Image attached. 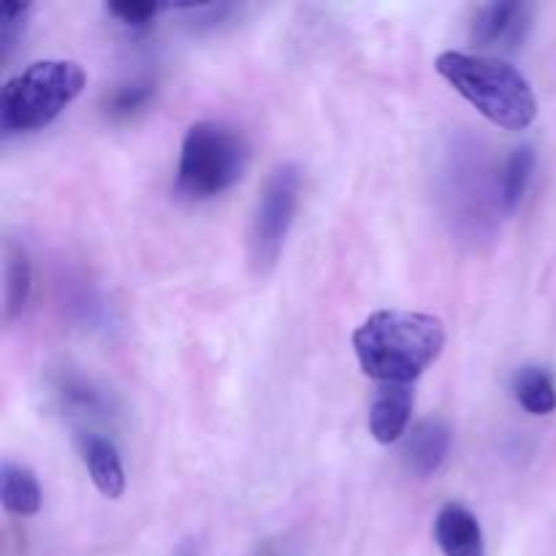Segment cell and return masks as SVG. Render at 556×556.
<instances>
[{"instance_id": "cell-1", "label": "cell", "mask_w": 556, "mask_h": 556, "mask_svg": "<svg viewBox=\"0 0 556 556\" xmlns=\"http://www.w3.org/2000/svg\"><path fill=\"white\" fill-rule=\"evenodd\" d=\"M445 348L443 320L429 313L380 309L353 331V351L367 378L410 386Z\"/></svg>"}, {"instance_id": "cell-2", "label": "cell", "mask_w": 556, "mask_h": 556, "mask_svg": "<svg viewBox=\"0 0 556 556\" xmlns=\"http://www.w3.org/2000/svg\"><path fill=\"white\" fill-rule=\"evenodd\" d=\"M438 74L478 109L489 123L505 130H525L538 117L532 85L516 65L470 52H443L434 60Z\"/></svg>"}, {"instance_id": "cell-3", "label": "cell", "mask_w": 556, "mask_h": 556, "mask_svg": "<svg viewBox=\"0 0 556 556\" xmlns=\"http://www.w3.org/2000/svg\"><path fill=\"white\" fill-rule=\"evenodd\" d=\"M87 85L76 60H36L5 79L0 90V130L3 136L33 134L58 119Z\"/></svg>"}, {"instance_id": "cell-4", "label": "cell", "mask_w": 556, "mask_h": 556, "mask_svg": "<svg viewBox=\"0 0 556 556\" xmlns=\"http://www.w3.org/2000/svg\"><path fill=\"white\" fill-rule=\"evenodd\" d=\"M250 144L228 123L204 119L190 125L179 150L177 190L193 201H206L231 190L244 177Z\"/></svg>"}, {"instance_id": "cell-5", "label": "cell", "mask_w": 556, "mask_h": 556, "mask_svg": "<svg viewBox=\"0 0 556 556\" xmlns=\"http://www.w3.org/2000/svg\"><path fill=\"white\" fill-rule=\"evenodd\" d=\"M299 188H302L299 168L282 163L269 174L261 190L253 226H250V261L258 271H269L286 248L288 231L296 217Z\"/></svg>"}, {"instance_id": "cell-6", "label": "cell", "mask_w": 556, "mask_h": 556, "mask_svg": "<svg viewBox=\"0 0 556 556\" xmlns=\"http://www.w3.org/2000/svg\"><path fill=\"white\" fill-rule=\"evenodd\" d=\"M532 20L535 9L525 0H494L481 5L470 25L472 47L514 52L530 36Z\"/></svg>"}, {"instance_id": "cell-7", "label": "cell", "mask_w": 556, "mask_h": 556, "mask_svg": "<svg viewBox=\"0 0 556 556\" xmlns=\"http://www.w3.org/2000/svg\"><path fill=\"white\" fill-rule=\"evenodd\" d=\"M413 416V389L402 383L378 386L375 400L369 405V434L380 445L400 443L407 438Z\"/></svg>"}, {"instance_id": "cell-8", "label": "cell", "mask_w": 556, "mask_h": 556, "mask_svg": "<svg viewBox=\"0 0 556 556\" xmlns=\"http://www.w3.org/2000/svg\"><path fill=\"white\" fill-rule=\"evenodd\" d=\"M434 543L443 556H483L486 543H483L481 521L476 519L470 508L459 503H448L440 508L434 519Z\"/></svg>"}, {"instance_id": "cell-9", "label": "cell", "mask_w": 556, "mask_h": 556, "mask_svg": "<svg viewBox=\"0 0 556 556\" xmlns=\"http://www.w3.org/2000/svg\"><path fill=\"white\" fill-rule=\"evenodd\" d=\"M451 451V429L440 418H427L416 424L413 432L405 438L402 445V459L405 467L416 478H429L443 467L445 456Z\"/></svg>"}, {"instance_id": "cell-10", "label": "cell", "mask_w": 556, "mask_h": 556, "mask_svg": "<svg viewBox=\"0 0 556 556\" xmlns=\"http://www.w3.org/2000/svg\"><path fill=\"white\" fill-rule=\"evenodd\" d=\"M79 445V456L85 462L87 472H90L92 483L98 492L109 500H119L125 494V470L123 459H119L117 448L112 440L101 438L96 432H79L76 438Z\"/></svg>"}, {"instance_id": "cell-11", "label": "cell", "mask_w": 556, "mask_h": 556, "mask_svg": "<svg viewBox=\"0 0 556 556\" xmlns=\"http://www.w3.org/2000/svg\"><path fill=\"white\" fill-rule=\"evenodd\" d=\"M0 500H3L5 514L20 516V519L36 516L43 505L36 476L25 465H16L11 459H3L0 465Z\"/></svg>"}, {"instance_id": "cell-12", "label": "cell", "mask_w": 556, "mask_h": 556, "mask_svg": "<svg viewBox=\"0 0 556 556\" xmlns=\"http://www.w3.org/2000/svg\"><path fill=\"white\" fill-rule=\"evenodd\" d=\"M3 318L14 320L25 313L33 291V269L25 248L20 244H5V264H3Z\"/></svg>"}, {"instance_id": "cell-13", "label": "cell", "mask_w": 556, "mask_h": 556, "mask_svg": "<svg viewBox=\"0 0 556 556\" xmlns=\"http://www.w3.org/2000/svg\"><path fill=\"white\" fill-rule=\"evenodd\" d=\"M532 174H535V147L532 144L514 147L508 161H505L503 172H500V182H497V199L505 212H514L516 206L525 201L527 188H530L532 182Z\"/></svg>"}, {"instance_id": "cell-14", "label": "cell", "mask_w": 556, "mask_h": 556, "mask_svg": "<svg viewBox=\"0 0 556 556\" xmlns=\"http://www.w3.org/2000/svg\"><path fill=\"white\" fill-rule=\"evenodd\" d=\"M514 396L530 416H552L556 410V383L543 367H521L514 375Z\"/></svg>"}, {"instance_id": "cell-15", "label": "cell", "mask_w": 556, "mask_h": 556, "mask_svg": "<svg viewBox=\"0 0 556 556\" xmlns=\"http://www.w3.org/2000/svg\"><path fill=\"white\" fill-rule=\"evenodd\" d=\"M155 98V85L152 81H128V85L117 87L112 96L106 98V114L112 119H128L134 114H139L141 109H147V103Z\"/></svg>"}, {"instance_id": "cell-16", "label": "cell", "mask_w": 556, "mask_h": 556, "mask_svg": "<svg viewBox=\"0 0 556 556\" xmlns=\"http://www.w3.org/2000/svg\"><path fill=\"white\" fill-rule=\"evenodd\" d=\"M27 14H30V3H3L0 5V58H9L14 49L16 38L25 30Z\"/></svg>"}, {"instance_id": "cell-17", "label": "cell", "mask_w": 556, "mask_h": 556, "mask_svg": "<svg viewBox=\"0 0 556 556\" xmlns=\"http://www.w3.org/2000/svg\"><path fill=\"white\" fill-rule=\"evenodd\" d=\"M166 5L161 3H106V14L130 30H147Z\"/></svg>"}, {"instance_id": "cell-18", "label": "cell", "mask_w": 556, "mask_h": 556, "mask_svg": "<svg viewBox=\"0 0 556 556\" xmlns=\"http://www.w3.org/2000/svg\"><path fill=\"white\" fill-rule=\"evenodd\" d=\"M174 556H199V554H195V548H193V546H182V548H179V552L174 554Z\"/></svg>"}]
</instances>
